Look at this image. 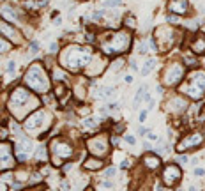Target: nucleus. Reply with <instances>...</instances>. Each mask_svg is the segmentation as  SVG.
<instances>
[{"label": "nucleus", "instance_id": "1", "mask_svg": "<svg viewBox=\"0 0 205 191\" xmlns=\"http://www.w3.org/2000/svg\"><path fill=\"white\" fill-rule=\"evenodd\" d=\"M9 112H11L18 120L28 117L30 113L37 112L39 108V99L36 94L30 92V88L27 87H16L12 88L9 94V101H7Z\"/></svg>", "mask_w": 205, "mask_h": 191}, {"label": "nucleus", "instance_id": "2", "mask_svg": "<svg viewBox=\"0 0 205 191\" xmlns=\"http://www.w3.org/2000/svg\"><path fill=\"white\" fill-rule=\"evenodd\" d=\"M92 60H94V51L88 46L69 44L60 53V64L67 71H73V73H78L83 67H88Z\"/></svg>", "mask_w": 205, "mask_h": 191}, {"label": "nucleus", "instance_id": "3", "mask_svg": "<svg viewBox=\"0 0 205 191\" xmlns=\"http://www.w3.org/2000/svg\"><path fill=\"white\" fill-rule=\"evenodd\" d=\"M131 46V32L129 30H117L108 37L101 39V51L110 57H120Z\"/></svg>", "mask_w": 205, "mask_h": 191}, {"label": "nucleus", "instance_id": "4", "mask_svg": "<svg viewBox=\"0 0 205 191\" xmlns=\"http://www.w3.org/2000/svg\"><path fill=\"white\" fill-rule=\"evenodd\" d=\"M23 83L25 87L34 90L37 94H46L50 90V76L44 71V67L41 62H34L27 69L25 76H23Z\"/></svg>", "mask_w": 205, "mask_h": 191}, {"label": "nucleus", "instance_id": "5", "mask_svg": "<svg viewBox=\"0 0 205 191\" xmlns=\"http://www.w3.org/2000/svg\"><path fill=\"white\" fill-rule=\"evenodd\" d=\"M180 94L191 99H200L205 94V71L194 69L188 74V80L180 85Z\"/></svg>", "mask_w": 205, "mask_h": 191}, {"label": "nucleus", "instance_id": "6", "mask_svg": "<svg viewBox=\"0 0 205 191\" xmlns=\"http://www.w3.org/2000/svg\"><path fill=\"white\" fill-rule=\"evenodd\" d=\"M184 74H186V69H184L182 64L170 62V64L164 67V71H163V74H161L163 85H166V87H177L184 80Z\"/></svg>", "mask_w": 205, "mask_h": 191}, {"label": "nucleus", "instance_id": "7", "mask_svg": "<svg viewBox=\"0 0 205 191\" xmlns=\"http://www.w3.org/2000/svg\"><path fill=\"white\" fill-rule=\"evenodd\" d=\"M44 120H51V115L48 112H43V110H37V112H34L27 117L25 120V129L28 133H41L44 129H48L50 127V122H44ZM43 135V133H41ZM39 135V136H41Z\"/></svg>", "mask_w": 205, "mask_h": 191}, {"label": "nucleus", "instance_id": "8", "mask_svg": "<svg viewBox=\"0 0 205 191\" xmlns=\"http://www.w3.org/2000/svg\"><path fill=\"white\" fill-rule=\"evenodd\" d=\"M50 149H51V158H53V163L57 165V166H60L62 159L73 158V152H74V150H73V145H71L67 140H64V138H53Z\"/></svg>", "mask_w": 205, "mask_h": 191}, {"label": "nucleus", "instance_id": "9", "mask_svg": "<svg viewBox=\"0 0 205 191\" xmlns=\"http://www.w3.org/2000/svg\"><path fill=\"white\" fill-rule=\"evenodd\" d=\"M110 140L104 135H96V136H92L87 140V147L90 150L92 156H96V158H104L106 154L110 152Z\"/></svg>", "mask_w": 205, "mask_h": 191}, {"label": "nucleus", "instance_id": "10", "mask_svg": "<svg viewBox=\"0 0 205 191\" xmlns=\"http://www.w3.org/2000/svg\"><path fill=\"white\" fill-rule=\"evenodd\" d=\"M205 136L202 135L200 131L196 133H191V135H188L186 138H182L180 142L177 143V152H186V150H189V149H194V147H200L202 143H203Z\"/></svg>", "mask_w": 205, "mask_h": 191}, {"label": "nucleus", "instance_id": "11", "mask_svg": "<svg viewBox=\"0 0 205 191\" xmlns=\"http://www.w3.org/2000/svg\"><path fill=\"white\" fill-rule=\"evenodd\" d=\"M161 179H163V182H164L166 186H175L179 180L182 179V170H180L179 165L170 163V165H166V166L163 168Z\"/></svg>", "mask_w": 205, "mask_h": 191}, {"label": "nucleus", "instance_id": "12", "mask_svg": "<svg viewBox=\"0 0 205 191\" xmlns=\"http://www.w3.org/2000/svg\"><path fill=\"white\" fill-rule=\"evenodd\" d=\"M156 37H157V46L161 50H168L175 43V32L172 30V27H159L156 30Z\"/></svg>", "mask_w": 205, "mask_h": 191}, {"label": "nucleus", "instance_id": "13", "mask_svg": "<svg viewBox=\"0 0 205 191\" xmlns=\"http://www.w3.org/2000/svg\"><path fill=\"white\" fill-rule=\"evenodd\" d=\"M0 32H2V37H6L7 41H11L12 44H21L23 43L21 32L16 30V27H12L9 21H2L0 23Z\"/></svg>", "mask_w": 205, "mask_h": 191}, {"label": "nucleus", "instance_id": "14", "mask_svg": "<svg viewBox=\"0 0 205 191\" xmlns=\"http://www.w3.org/2000/svg\"><path fill=\"white\" fill-rule=\"evenodd\" d=\"M12 143L9 142H4L2 143V170L7 172L9 168H12V165H14V156H12Z\"/></svg>", "mask_w": 205, "mask_h": 191}, {"label": "nucleus", "instance_id": "15", "mask_svg": "<svg viewBox=\"0 0 205 191\" xmlns=\"http://www.w3.org/2000/svg\"><path fill=\"white\" fill-rule=\"evenodd\" d=\"M186 108H188V101H186L182 96H173V98L166 103V110L170 112V113H175V115L186 112Z\"/></svg>", "mask_w": 205, "mask_h": 191}, {"label": "nucleus", "instance_id": "16", "mask_svg": "<svg viewBox=\"0 0 205 191\" xmlns=\"http://www.w3.org/2000/svg\"><path fill=\"white\" fill-rule=\"evenodd\" d=\"M168 9L172 14H186L189 11V0H170L168 2Z\"/></svg>", "mask_w": 205, "mask_h": 191}, {"label": "nucleus", "instance_id": "17", "mask_svg": "<svg viewBox=\"0 0 205 191\" xmlns=\"http://www.w3.org/2000/svg\"><path fill=\"white\" fill-rule=\"evenodd\" d=\"M14 147H16V152H23V154H28V156H30V150L34 149V143L28 136L20 135V140H18V143Z\"/></svg>", "mask_w": 205, "mask_h": 191}, {"label": "nucleus", "instance_id": "18", "mask_svg": "<svg viewBox=\"0 0 205 191\" xmlns=\"http://www.w3.org/2000/svg\"><path fill=\"white\" fill-rule=\"evenodd\" d=\"M2 16H4V21H20V11H16L11 6H2Z\"/></svg>", "mask_w": 205, "mask_h": 191}, {"label": "nucleus", "instance_id": "19", "mask_svg": "<svg viewBox=\"0 0 205 191\" xmlns=\"http://www.w3.org/2000/svg\"><path fill=\"white\" fill-rule=\"evenodd\" d=\"M83 168L85 170H90V172H96V170H101L102 168V159L101 158H96V156H90L83 161Z\"/></svg>", "mask_w": 205, "mask_h": 191}, {"label": "nucleus", "instance_id": "20", "mask_svg": "<svg viewBox=\"0 0 205 191\" xmlns=\"http://www.w3.org/2000/svg\"><path fill=\"white\" fill-rule=\"evenodd\" d=\"M191 51L196 55H203L205 53V36H196L191 41Z\"/></svg>", "mask_w": 205, "mask_h": 191}, {"label": "nucleus", "instance_id": "21", "mask_svg": "<svg viewBox=\"0 0 205 191\" xmlns=\"http://www.w3.org/2000/svg\"><path fill=\"white\" fill-rule=\"evenodd\" d=\"M143 165H145L149 170H156L159 168V165H161V159L157 158V154H145L143 158H141Z\"/></svg>", "mask_w": 205, "mask_h": 191}, {"label": "nucleus", "instance_id": "22", "mask_svg": "<svg viewBox=\"0 0 205 191\" xmlns=\"http://www.w3.org/2000/svg\"><path fill=\"white\" fill-rule=\"evenodd\" d=\"M145 92H147V85H141L138 88V92L135 96V101H133V110H138L141 104V99H145Z\"/></svg>", "mask_w": 205, "mask_h": 191}, {"label": "nucleus", "instance_id": "23", "mask_svg": "<svg viewBox=\"0 0 205 191\" xmlns=\"http://www.w3.org/2000/svg\"><path fill=\"white\" fill-rule=\"evenodd\" d=\"M115 94V87H99L97 88V98H102V99H112Z\"/></svg>", "mask_w": 205, "mask_h": 191}, {"label": "nucleus", "instance_id": "24", "mask_svg": "<svg viewBox=\"0 0 205 191\" xmlns=\"http://www.w3.org/2000/svg\"><path fill=\"white\" fill-rule=\"evenodd\" d=\"M156 59H149L145 62V64H143V67H141V74H143V76H147V74H150L152 71H154V67H156Z\"/></svg>", "mask_w": 205, "mask_h": 191}, {"label": "nucleus", "instance_id": "25", "mask_svg": "<svg viewBox=\"0 0 205 191\" xmlns=\"http://www.w3.org/2000/svg\"><path fill=\"white\" fill-rule=\"evenodd\" d=\"M124 64H126V60L122 59V57H117V60H113V62L110 64V71H112V73L120 71V69L124 67Z\"/></svg>", "mask_w": 205, "mask_h": 191}, {"label": "nucleus", "instance_id": "26", "mask_svg": "<svg viewBox=\"0 0 205 191\" xmlns=\"http://www.w3.org/2000/svg\"><path fill=\"white\" fill-rule=\"evenodd\" d=\"M97 126H99V119H96V117L83 119V127H85V129H94V127H97Z\"/></svg>", "mask_w": 205, "mask_h": 191}, {"label": "nucleus", "instance_id": "27", "mask_svg": "<svg viewBox=\"0 0 205 191\" xmlns=\"http://www.w3.org/2000/svg\"><path fill=\"white\" fill-rule=\"evenodd\" d=\"M124 27L129 28V30H135L136 28V18L133 16V14H127V16L124 18Z\"/></svg>", "mask_w": 205, "mask_h": 191}, {"label": "nucleus", "instance_id": "28", "mask_svg": "<svg viewBox=\"0 0 205 191\" xmlns=\"http://www.w3.org/2000/svg\"><path fill=\"white\" fill-rule=\"evenodd\" d=\"M16 67H18L16 60H7V64H6V73H7V74H14V73H16Z\"/></svg>", "mask_w": 205, "mask_h": 191}, {"label": "nucleus", "instance_id": "29", "mask_svg": "<svg viewBox=\"0 0 205 191\" xmlns=\"http://www.w3.org/2000/svg\"><path fill=\"white\" fill-rule=\"evenodd\" d=\"M53 80H57V82H64L65 80V73L62 71V69H59V67H55L53 69Z\"/></svg>", "mask_w": 205, "mask_h": 191}, {"label": "nucleus", "instance_id": "30", "mask_svg": "<svg viewBox=\"0 0 205 191\" xmlns=\"http://www.w3.org/2000/svg\"><path fill=\"white\" fill-rule=\"evenodd\" d=\"M36 158L37 159H46L48 158V149L44 147V145H41V147L37 149V152H36Z\"/></svg>", "mask_w": 205, "mask_h": 191}, {"label": "nucleus", "instance_id": "31", "mask_svg": "<svg viewBox=\"0 0 205 191\" xmlns=\"http://www.w3.org/2000/svg\"><path fill=\"white\" fill-rule=\"evenodd\" d=\"M0 50H2V53H7V51L11 50V41H7L6 37H2V41H0Z\"/></svg>", "mask_w": 205, "mask_h": 191}, {"label": "nucleus", "instance_id": "32", "mask_svg": "<svg viewBox=\"0 0 205 191\" xmlns=\"http://www.w3.org/2000/svg\"><path fill=\"white\" fill-rule=\"evenodd\" d=\"M138 53H140V55L149 53V44H147V41H143V39L138 43Z\"/></svg>", "mask_w": 205, "mask_h": 191}, {"label": "nucleus", "instance_id": "33", "mask_svg": "<svg viewBox=\"0 0 205 191\" xmlns=\"http://www.w3.org/2000/svg\"><path fill=\"white\" fill-rule=\"evenodd\" d=\"M120 4H122V0H104L102 6L104 7H117V6H120Z\"/></svg>", "mask_w": 205, "mask_h": 191}, {"label": "nucleus", "instance_id": "34", "mask_svg": "<svg viewBox=\"0 0 205 191\" xmlns=\"http://www.w3.org/2000/svg\"><path fill=\"white\" fill-rule=\"evenodd\" d=\"M166 21L172 23V25H177V23H179V16H177V14H172V12H170V14L166 16Z\"/></svg>", "mask_w": 205, "mask_h": 191}, {"label": "nucleus", "instance_id": "35", "mask_svg": "<svg viewBox=\"0 0 205 191\" xmlns=\"http://www.w3.org/2000/svg\"><path fill=\"white\" fill-rule=\"evenodd\" d=\"M39 51V43L37 41H30V53H37Z\"/></svg>", "mask_w": 205, "mask_h": 191}, {"label": "nucleus", "instance_id": "36", "mask_svg": "<svg viewBox=\"0 0 205 191\" xmlns=\"http://www.w3.org/2000/svg\"><path fill=\"white\" fill-rule=\"evenodd\" d=\"M124 142L129 143V145H135V143H136V138L131 136V135H126V136H124Z\"/></svg>", "mask_w": 205, "mask_h": 191}, {"label": "nucleus", "instance_id": "37", "mask_svg": "<svg viewBox=\"0 0 205 191\" xmlns=\"http://www.w3.org/2000/svg\"><path fill=\"white\" fill-rule=\"evenodd\" d=\"M55 92H57V98H60V96H64V92H65V87L62 85V83H60L59 87H57V90H55Z\"/></svg>", "mask_w": 205, "mask_h": 191}, {"label": "nucleus", "instance_id": "38", "mask_svg": "<svg viewBox=\"0 0 205 191\" xmlns=\"http://www.w3.org/2000/svg\"><path fill=\"white\" fill-rule=\"evenodd\" d=\"M147 138H149V140H150V142H159V136H157L156 133H149V135H147Z\"/></svg>", "mask_w": 205, "mask_h": 191}, {"label": "nucleus", "instance_id": "39", "mask_svg": "<svg viewBox=\"0 0 205 191\" xmlns=\"http://www.w3.org/2000/svg\"><path fill=\"white\" fill-rule=\"evenodd\" d=\"M102 16H104V11H94V14H92L94 20H101Z\"/></svg>", "mask_w": 205, "mask_h": 191}, {"label": "nucleus", "instance_id": "40", "mask_svg": "<svg viewBox=\"0 0 205 191\" xmlns=\"http://www.w3.org/2000/svg\"><path fill=\"white\" fill-rule=\"evenodd\" d=\"M149 129H147V127H138V135H140V136H145V135H149Z\"/></svg>", "mask_w": 205, "mask_h": 191}, {"label": "nucleus", "instance_id": "41", "mask_svg": "<svg viewBox=\"0 0 205 191\" xmlns=\"http://www.w3.org/2000/svg\"><path fill=\"white\" fill-rule=\"evenodd\" d=\"M184 62H186V64H191V66H196V60L191 59V57H184Z\"/></svg>", "mask_w": 205, "mask_h": 191}, {"label": "nucleus", "instance_id": "42", "mask_svg": "<svg viewBox=\"0 0 205 191\" xmlns=\"http://www.w3.org/2000/svg\"><path fill=\"white\" fill-rule=\"evenodd\" d=\"M194 175H196V177H202V175H205V170L203 168H194Z\"/></svg>", "mask_w": 205, "mask_h": 191}, {"label": "nucleus", "instance_id": "43", "mask_svg": "<svg viewBox=\"0 0 205 191\" xmlns=\"http://www.w3.org/2000/svg\"><path fill=\"white\" fill-rule=\"evenodd\" d=\"M110 142H112V145H119L120 140H119V136H117V135H113V136L110 138Z\"/></svg>", "mask_w": 205, "mask_h": 191}, {"label": "nucleus", "instance_id": "44", "mask_svg": "<svg viewBox=\"0 0 205 191\" xmlns=\"http://www.w3.org/2000/svg\"><path fill=\"white\" fill-rule=\"evenodd\" d=\"M177 163L186 165V163H188V156H179V158H177Z\"/></svg>", "mask_w": 205, "mask_h": 191}, {"label": "nucleus", "instance_id": "45", "mask_svg": "<svg viewBox=\"0 0 205 191\" xmlns=\"http://www.w3.org/2000/svg\"><path fill=\"white\" fill-rule=\"evenodd\" d=\"M120 166H122V168H129L131 166V159H124V161H122V165H120Z\"/></svg>", "mask_w": 205, "mask_h": 191}, {"label": "nucleus", "instance_id": "46", "mask_svg": "<svg viewBox=\"0 0 205 191\" xmlns=\"http://www.w3.org/2000/svg\"><path fill=\"white\" fill-rule=\"evenodd\" d=\"M129 66H131V69H133V71H136V69H138V66H136V60H135V59H129Z\"/></svg>", "mask_w": 205, "mask_h": 191}, {"label": "nucleus", "instance_id": "47", "mask_svg": "<svg viewBox=\"0 0 205 191\" xmlns=\"http://www.w3.org/2000/svg\"><path fill=\"white\" fill-rule=\"evenodd\" d=\"M115 172H117L115 168H108V170H106V177H113Z\"/></svg>", "mask_w": 205, "mask_h": 191}, {"label": "nucleus", "instance_id": "48", "mask_svg": "<svg viewBox=\"0 0 205 191\" xmlns=\"http://www.w3.org/2000/svg\"><path fill=\"white\" fill-rule=\"evenodd\" d=\"M122 131H124V124H119L115 127V135H117V133H122Z\"/></svg>", "mask_w": 205, "mask_h": 191}, {"label": "nucleus", "instance_id": "49", "mask_svg": "<svg viewBox=\"0 0 205 191\" xmlns=\"http://www.w3.org/2000/svg\"><path fill=\"white\" fill-rule=\"evenodd\" d=\"M0 135H2V140H6V138H7V127H2Z\"/></svg>", "mask_w": 205, "mask_h": 191}, {"label": "nucleus", "instance_id": "50", "mask_svg": "<svg viewBox=\"0 0 205 191\" xmlns=\"http://www.w3.org/2000/svg\"><path fill=\"white\" fill-rule=\"evenodd\" d=\"M50 50H51L53 53H57V50H59V46H57V43H51V44H50Z\"/></svg>", "mask_w": 205, "mask_h": 191}, {"label": "nucleus", "instance_id": "51", "mask_svg": "<svg viewBox=\"0 0 205 191\" xmlns=\"http://www.w3.org/2000/svg\"><path fill=\"white\" fill-rule=\"evenodd\" d=\"M60 23H62V18H55V20H53V25H57V27H59V25H60Z\"/></svg>", "mask_w": 205, "mask_h": 191}, {"label": "nucleus", "instance_id": "52", "mask_svg": "<svg viewBox=\"0 0 205 191\" xmlns=\"http://www.w3.org/2000/svg\"><path fill=\"white\" fill-rule=\"evenodd\" d=\"M145 119H147V112H141L140 113V122H143Z\"/></svg>", "mask_w": 205, "mask_h": 191}, {"label": "nucleus", "instance_id": "53", "mask_svg": "<svg viewBox=\"0 0 205 191\" xmlns=\"http://www.w3.org/2000/svg\"><path fill=\"white\" fill-rule=\"evenodd\" d=\"M143 149H147V150H150V149H152V145H150L149 142H143Z\"/></svg>", "mask_w": 205, "mask_h": 191}, {"label": "nucleus", "instance_id": "54", "mask_svg": "<svg viewBox=\"0 0 205 191\" xmlns=\"http://www.w3.org/2000/svg\"><path fill=\"white\" fill-rule=\"evenodd\" d=\"M124 82H126V83H131V82H133V76H131V74H127V76L124 78Z\"/></svg>", "mask_w": 205, "mask_h": 191}, {"label": "nucleus", "instance_id": "55", "mask_svg": "<svg viewBox=\"0 0 205 191\" xmlns=\"http://www.w3.org/2000/svg\"><path fill=\"white\" fill-rule=\"evenodd\" d=\"M71 166H73L71 163H65V166H64L62 170H64V172H69V170H71Z\"/></svg>", "mask_w": 205, "mask_h": 191}, {"label": "nucleus", "instance_id": "56", "mask_svg": "<svg viewBox=\"0 0 205 191\" xmlns=\"http://www.w3.org/2000/svg\"><path fill=\"white\" fill-rule=\"evenodd\" d=\"M62 189L67 191V189H69V184H67V182H62Z\"/></svg>", "mask_w": 205, "mask_h": 191}, {"label": "nucleus", "instance_id": "57", "mask_svg": "<svg viewBox=\"0 0 205 191\" xmlns=\"http://www.w3.org/2000/svg\"><path fill=\"white\" fill-rule=\"evenodd\" d=\"M189 191H200L198 188H194V186H191V188H189Z\"/></svg>", "mask_w": 205, "mask_h": 191}, {"label": "nucleus", "instance_id": "58", "mask_svg": "<svg viewBox=\"0 0 205 191\" xmlns=\"http://www.w3.org/2000/svg\"><path fill=\"white\" fill-rule=\"evenodd\" d=\"M2 191H7V186L6 184H2Z\"/></svg>", "mask_w": 205, "mask_h": 191}, {"label": "nucleus", "instance_id": "59", "mask_svg": "<svg viewBox=\"0 0 205 191\" xmlns=\"http://www.w3.org/2000/svg\"><path fill=\"white\" fill-rule=\"evenodd\" d=\"M85 191H92V189H85Z\"/></svg>", "mask_w": 205, "mask_h": 191}]
</instances>
